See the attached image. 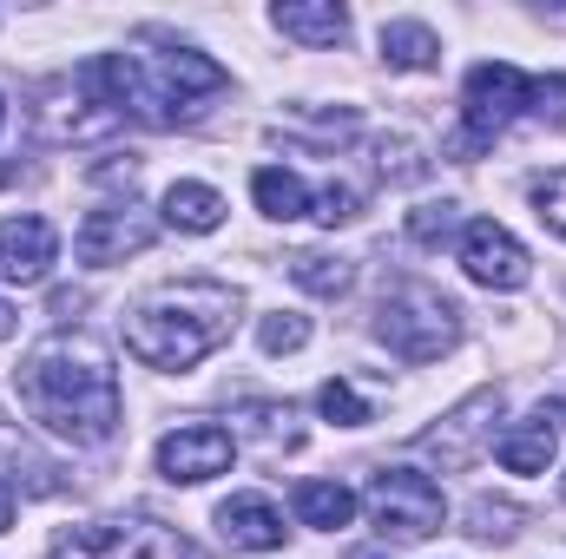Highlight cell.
Masks as SVG:
<instances>
[{
  "mask_svg": "<svg viewBox=\"0 0 566 559\" xmlns=\"http://www.w3.org/2000/svg\"><path fill=\"white\" fill-rule=\"evenodd\" d=\"M165 224H171V231L205 238V231H218V224H224V198H218L211 184H198V178H178V184L165 191Z\"/></svg>",
  "mask_w": 566,
  "mask_h": 559,
  "instance_id": "2e32d148",
  "label": "cell"
},
{
  "mask_svg": "<svg viewBox=\"0 0 566 559\" xmlns=\"http://www.w3.org/2000/svg\"><path fill=\"white\" fill-rule=\"evenodd\" d=\"M86 86L113 106V113H126V119H139V126H185L205 99H218L231 80H224V66L218 60H205L198 46H165V53H106V60H93L86 66Z\"/></svg>",
  "mask_w": 566,
  "mask_h": 559,
  "instance_id": "7a4b0ae2",
  "label": "cell"
},
{
  "mask_svg": "<svg viewBox=\"0 0 566 559\" xmlns=\"http://www.w3.org/2000/svg\"><path fill=\"white\" fill-rule=\"evenodd\" d=\"M238 454V434L218 428V421H191V428H171L158 441V474L178 481V487H198V481H218Z\"/></svg>",
  "mask_w": 566,
  "mask_h": 559,
  "instance_id": "9c48e42d",
  "label": "cell"
},
{
  "mask_svg": "<svg viewBox=\"0 0 566 559\" xmlns=\"http://www.w3.org/2000/svg\"><path fill=\"white\" fill-rule=\"evenodd\" d=\"M151 238H158V224H151L145 211H133V204H106V211H86V224L73 231V251H80V264L106 271V264L139 257Z\"/></svg>",
  "mask_w": 566,
  "mask_h": 559,
  "instance_id": "8fae6325",
  "label": "cell"
},
{
  "mask_svg": "<svg viewBox=\"0 0 566 559\" xmlns=\"http://www.w3.org/2000/svg\"><path fill=\"white\" fill-rule=\"evenodd\" d=\"M369 514H376V527H382V540H428V534H441V520H448V500H441V487L416 474V467H382L376 481H369Z\"/></svg>",
  "mask_w": 566,
  "mask_h": 559,
  "instance_id": "52a82bcc",
  "label": "cell"
},
{
  "mask_svg": "<svg viewBox=\"0 0 566 559\" xmlns=\"http://www.w3.org/2000/svg\"><path fill=\"white\" fill-rule=\"evenodd\" d=\"M13 329H20V309H13V303H7V296H0V342H7V336H13Z\"/></svg>",
  "mask_w": 566,
  "mask_h": 559,
  "instance_id": "f1b7e54d",
  "label": "cell"
},
{
  "mask_svg": "<svg viewBox=\"0 0 566 559\" xmlns=\"http://www.w3.org/2000/svg\"><path fill=\"white\" fill-rule=\"evenodd\" d=\"M13 395L46 434H60L73 447H99L119 428V376L93 336H46L20 362Z\"/></svg>",
  "mask_w": 566,
  "mask_h": 559,
  "instance_id": "6da1fadb",
  "label": "cell"
},
{
  "mask_svg": "<svg viewBox=\"0 0 566 559\" xmlns=\"http://www.w3.org/2000/svg\"><path fill=\"white\" fill-rule=\"evenodd\" d=\"M534 211H541L547 231H560L566 238V165L560 171H547V178H534Z\"/></svg>",
  "mask_w": 566,
  "mask_h": 559,
  "instance_id": "cb8c5ba5",
  "label": "cell"
},
{
  "mask_svg": "<svg viewBox=\"0 0 566 559\" xmlns=\"http://www.w3.org/2000/svg\"><path fill=\"white\" fill-rule=\"evenodd\" d=\"M356 494L343 487V481H296V520L303 527H316V534H336V527H349L356 520Z\"/></svg>",
  "mask_w": 566,
  "mask_h": 559,
  "instance_id": "e0dca14e",
  "label": "cell"
},
{
  "mask_svg": "<svg viewBox=\"0 0 566 559\" xmlns=\"http://www.w3.org/2000/svg\"><path fill=\"white\" fill-rule=\"evenodd\" d=\"M560 494H566V474H560Z\"/></svg>",
  "mask_w": 566,
  "mask_h": 559,
  "instance_id": "d6a6232c",
  "label": "cell"
},
{
  "mask_svg": "<svg viewBox=\"0 0 566 559\" xmlns=\"http://www.w3.org/2000/svg\"><path fill=\"white\" fill-rule=\"evenodd\" d=\"M231 323H238V289H224V283H165L133 309L126 349L145 369L178 376V369L205 362L231 336Z\"/></svg>",
  "mask_w": 566,
  "mask_h": 559,
  "instance_id": "3957f363",
  "label": "cell"
},
{
  "mask_svg": "<svg viewBox=\"0 0 566 559\" xmlns=\"http://www.w3.org/2000/svg\"><path fill=\"white\" fill-rule=\"evenodd\" d=\"M454 224H461L454 204H422V211H409V238H416V244H448Z\"/></svg>",
  "mask_w": 566,
  "mask_h": 559,
  "instance_id": "d4e9b609",
  "label": "cell"
},
{
  "mask_svg": "<svg viewBox=\"0 0 566 559\" xmlns=\"http://www.w3.org/2000/svg\"><path fill=\"white\" fill-rule=\"evenodd\" d=\"M376 165H382V171H389V178H416V171H422V145L416 139H382V158H376Z\"/></svg>",
  "mask_w": 566,
  "mask_h": 559,
  "instance_id": "83f0119b",
  "label": "cell"
},
{
  "mask_svg": "<svg viewBox=\"0 0 566 559\" xmlns=\"http://www.w3.org/2000/svg\"><path fill=\"white\" fill-rule=\"evenodd\" d=\"M46 559H205L165 520H93L53 540Z\"/></svg>",
  "mask_w": 566,
  "mask_h": 559,
  "instance_id": "8992f818",
  "label": "cell"
},
{
  "mask_svg": "<svg viewBox=\"0 0 566 559\" xmlns=\"http://www.w3.org/2000/svg\"><path fill=\"white\" fill-rule=\"evenodd\" d=\"M316 409L336 421V428H369V421H376L369 415V402H363L349 382H323V389H316Z\"/></svg>",
  "mask_w": 566,
  "mask_h": 559,
  "instance_id": "603a6c76",
  "label": "cell"
},
{
  "mask_svg": "<svg viewBox=\"0 0 566 559\" xmlns=\"http://www.w3.org/2000/svg\"><path fill=\"white\" fill-rule=\"evenodd\" d=\"M461 271L481 283V289H521V283L534 277V257H527V244H521L507 224L474 218V224L461 231Z\"/></svg>",
  "mask_w": 566,
  "mask_h": 559,
  "instance_id": "30bf717a",
  "label": "cell"
},
{
  "mask_svg": "<svg viewBox=\"0 0 566 559\" xmlns=\"http://www.w3.org/2000/svg\"><path fill=\"white\" fill-rule=\"evenodd\" d=\"M527 73L521 66H507V60H481L474 73H468V86H461V139L454 151L461 158H474L481 145H494L521 113H527Z\"/></svg>",
  "mask_w": 566,
  "mask_h": 559,
  "instance_id": "5b68a950",
  "label": "cell"
},
{
  "mask_svg": "<svg viewBox=\"0 0 566 559\" xmlns=\"http://www.w3.org/2000/svg\"><path fill=\"white\" fill-rule=\"evenodd\" d=\"M376 342L402 362H441L461 342V309L428 283H396L376 303Z\"/></svg>",
  "mask_w": 566,
  "mask_h": 559,
  "instance_id": "277c9868",
  "label": "cell"
},
{
  "mask_svg": "<svg viewBox=\"0 0 566 559\" xmlns=\"http://www.w3.org/2000/svg\"><path fill=\"white\" fill-rule=\"evenodd\" d=\"M349 559H396V553H382V547H356Z\"/></svg>",
  "mask_w": 566,
  "mask_h": 559,
  "instance_id": "4dcf8cb0",
  "label": "cell"
},
{
  "mask_svg": "<svg viewBox=\"0 0 566 559\" xmlns=\"http://www.w3.org/2000/svg\"><path fill=\"white\" fill-rule=\"evenodd\" d=\"M560 428H566L560 402H554V409H534L521 428H507V434L494 441L501 467H507V474H547V467H554V454H560Z\"/></svg>",
  "mask_w": 566,
  "mask_h": 559,
  "instance_id": "4fadbf2b",
  "label": "cell"
},
{
  "mask_svg": "<svg viewBox=\"0 0 566 559\" xmlns=\"http://www.w3.org/2000/svg\"><path fill=\"white\" fill-rule=\"evenodd\" d=\"M527 113H541V119H566V73L527 86Z\"/></svg>",
  "mask_w": 566,
  "mask_h": 559,
  "instance_id": "4316f807",
  "label": "cell"
},
{
  "mask_svg": "<svg viewBox=\"0 0 566 559\" xmlns=\"http://www.w3.org/2000/svg\"><path fill=\"white\" fill-rule=\"evenodd\" d=\"M290 277L303 283L310 296H343V289L356 283V264H343V257H316V251H303V257H290Z\"/></svg>",
  "mask_w": 566,
  "mask_h": 559,
  "instance_id": "ffe728a7",
  "label": "cell"
},
{
  "mask_svg": "<svg viewBox=\"0 0 566 559\" xmlns=\"http://www.w3.org/2000/svg\"><path fill=\"white\" fill-rule=\"evenodd\" d=\"M7 527H13V487L0 481V534H7Z\"/></svg>",
  "mask_w": 566,
  "mask_h": 559,
  "instance_id": "f546056e",
  "label": "cell"
},
{
  "mask_svg": "<svg viewBox=\"0 0 566 559\" xmlns=\"http://www.w3.org/2000/svg\"><path fill=\"white\" fill-rule=\"evenodd\" d=\"M251 198H258L264 218L290 224V218H310V198H316V191H310L296 171H283V165H258V171H251Z\"/></svg>",
  "mask_w": 566,
  "mask_h": 559,
  "instance_id": "d6986e66",
  "label": "cell"
},
{
  "mask_svg": "<svg viewBox=\"0 0 566 559\" xmlns=\"http://www.w3.org/2000/svg\"><path fill=\"white\" fill-rule=\"evenodd\" d=\"M514 527H521V507H514V500H488V494H481V500L468 507V534H474V540H514Z\"/></svg>",
  "mask_w": 566,
  "mask_h": 559,
  "instance_id": "44dd1931",
  "label": "cell"
},
{
  "mask_svg": "<svg viewBox=\"0 0 566 559\" xmlns=\"http://www.w3.org/2000/svg\"><path fill=\"white\" fill-rule=\"evenodd\" d=\"M218 534H224V547L231 553H271L283 547V514L264 500V494H231L224 507H218Z\"/></svg>",
  "mask_w": 566,
  "mask_h": 559,
  "instance_id": "5bb4252c",
  "label": "cell"
},
{
  "mask_svg": "<svg viewBox=\"0 0 566 559\" xmlns=\"http://www.w3.org/2000/svg\"><path fill=\"white\" fill-rule=\"evenodd\" d=\"M382 66H396V73H434L441 66L434 27H422V20H389L382 27Z\"/></svg>",
  "mask_w": 566,
  "mask_h": 559,
  "instance_id": "ac0fdd59",
  "label": "cell"
},
{
  "mask_svg": "<svg viewBox=\"0 0 566 559\" xmlns=\"http://www.w3.org/2000/svg\"><path fill=\"white\" fill-rule=\"evenodd\" d=\"M494 415H501V389H474L461 409L441 415V428H428L416 441V454L434 461V467H474L494 447Z\"/></svg>",
  "mask_w": 566,
  "mask_h": 559,
  "instance_id": "ba28073f",
  "label": "cell"
},
{
  "mask_svg": "<svg viewBox=\"0 0 566 559\" xmlns=\"http://www.w3.org/2000/svg\"><path fill=\"white\" fill-rule=\"evenodd\" d=\"M310 218H316V224H329V231H336V224H349V218H356V191H349V184H323V191L310 198Z\"/></svg>",
  "mask_w": 566,
  "mask_h": 559,
  "instance_id": "484cf974",
  "label": "cell"
},
{
  "mask_svg": "<svg viewBox=\"0 0 566 559\" xmlns=\"http://www.w3.org/2000/svg\"><path fill=\"white\" fill-rule=\"evenodd\" d=\"M60 264V231L46 218H7L0 224V283H40Z\"/></svg>",
  "mask_w": 566,
  "mask_h": 559,
  "instance_id": "7c38bea8",
  "label": "cell"
},
{
  "mask_svg": "<svg viewBox=\"0 0 566 559\" xmlns=\"http://www.w3.org/2000/svg\"><path fill=\"white\" fill-rule=\"evenodd\" d=\"M271 27L283 40H303V46H343L349 40V7H336V0H277Z\"/></svg>",
  "mask_w": 566,
  "mask_h": 559,
  "instance_id": "9a60e30c",
  "label": "cell"
},
{
  "mask_svg": "<svg viewBox=\"0 0 566 559\" xmlns=\"http://www.w3.org/2000/svg\"><path fill=\"white\" fill-rule=\"evenodd\" d=\"M303 342H310V316L277 309V316L258 323V349H264V356H290V349H303Z\"/></svg>",
  "mask_w": 566,
  "mask_h": 559,
  "instance_id": "7402d4cb",
  "label": "cell"
},
{
  "mask_svg": "<svg viewBox=\"0 0 566 559\" xmlns=\"http://www.w3.org/2000/svg\"><path fill=\"white\" fill-rule=\"evenodd\" d=\"M0 126H7V99H0Z\"/></svg>",
  "mask_w": 566,
  "mask_h": 559,
  "instance_id": "1f68e13d",
  "label": "cell"
}]
</instances>
